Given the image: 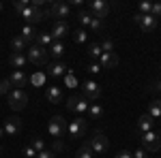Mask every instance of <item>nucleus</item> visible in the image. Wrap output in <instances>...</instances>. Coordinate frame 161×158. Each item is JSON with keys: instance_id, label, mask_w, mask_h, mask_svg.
<instances>
[{"instance_id": "obj_1", "label": "nucleus", "mask_w": 161, "mask_h": 158, "mask_svg": "<svg viewBox=\"0 0 161 158\" xmlns=\"http://www.w3.org/2000/svg\"><path fill=\"white\" fill-rule=\"evenodd\" d=\"M26 58H28V62H32V64H37V66H43V64L47 62V58H50V54H47V49H45V47H41V45H37V43H32V45L28 47Z\"/></svg>"}, {"instance_id": "obj_2", "label": "nucleus", "mask_w": 161, "mask_h": 158, "mask_svg": "<svg viewBox=\"0 0 161 158\" xmlns=\"http://www.w3.org/2000/svg\"><path fill=\"white\" fill-rule=\"evenodd\" d=\"M67 120L62 118V115H54L50 120V124H47V133L54 137V139H60V137H64L67 135Z\"/></svg>"}, {"instance_id": "obj_3", "label": "nucleus", "mask_w": 161, "mask_h": 158, "mask_svg": "<svg viewBox=\"0 0 161 158\" xmlns=\"http://www.w3.org/2000/svg\"><path fill=\"white\" fill-rule=\"evenodd\" d=\"M28 105V94H26L24 90H15L13 88L11 92H9V107L13 111H22Z\"/></svg>"}, {"instance_id": "obj_4", "label": "nucleus", "mask_w": 161, "mask_h": 158, "mask_svg": "<svg viewBox=\"0 0 161 158\" xmlns=\"http://www.w3.org/2000/svg\"><path fill=\"white\" fill-rule=\"evenodd\" d=\"M50 17H56V22H64V17H71V7H69V2H54L50 9Z\"/></svg>"}, {"instance_id": "obj_5", "label": "nucleus", "mask_w": 161, "mask_h": 158, "mask_svg": "<svg viewBox=\"0 0 161 158\" xmlns=\"http://www.w3.org/2000/svg\"><path fill=\"white\" fill-rule=\"evenodd\" d=\"M88 143H90V147H92V152H95V154H105V152H108V147H110L108 137L101 133V130H95L92 139H90Z\"/></svg>"}, {"instance_id": "obj_6", "label": "nucleus", "mask_w": 161, "mask_h": 158, "mask_svg": "<svg viewBox=\"0 0 161 158\" xmlns=\"http://www.w3.org/2000/svg\"><path fill=\"white\" fill-rule=\"evenodd\" d=\"M142 147L146 150V152H157L161 147V139H159V133H153V130H148V133H144L142 137Z\"/></svg>"}, {"instance_id": "obj_7", "label": "nucleus", "mask_w": 161, "mask_h": 158, "mask_svg": "<svg viewBox=\"0 0 161 158\" xmlns=\"http://www.w3.org/2000/svg\"><path fill=\"white\" fill-rule=\"evenodd\" d=\"M88 13H90L92 17H97V19L103 22V19L108 17V13H110V4H108L105 0H95V2H90Z\"/></svg>"}, {"instance_id": "obj_8", "label": "nucleus", "mask_w": 161, "mask_h": 158, "mask_svg": "<svg viewBox=\"0 0 161 158\" xmlns=\"http://www.w3.org/2000/svg\"><path fill=\"white\" fill-rule=\"evenodd\" d=\"M67 109L73 111V113H77V115H84L88 111V103L84 96H69V100H67Z\"/></svg>"}, {"instance_id": "obj_9", "label": "nucleus", "mask_w": 161, "mask_h": 158, "mask_svg": "<svg viewBox=\"0 0 161 158\" xmlns=\"http://www.w3.org/2000/svg\"><path fill=\"white\" fill-rule=\"evenodd\" d=\"M67 133L71 139H77V137H82V135L86 133V120H84V115H77L69 126H67Z\"/></svg>"}, {"instance_id": "obj_10", "label": "nucleus", "mask_w": 161, "mask_h": 158, "mask_svg": "<svg viewBox=\"0 0 161 158\" xmlns=\"http://www.w3.org/2000/svg\"><path fill=\"white\" fill-rule=\"evenodd\" d=\"M133 22L142 28V32H153V30L157 28V19H155L153 15H140V13H136Z\"/></svg>"}, {"instance_id": "obj_11", "label": "nucleus", "mask_w": 161, "mask_h": 158, "mask_svg": "<svg viewBox=\"0 0 161 158\" xmlns=\"http://www.w3.org/2000/svg\"><path fill=\"white\" fill-rule=\"evenodd\" d=\"M82 92H84V98H90V100H99L101 96V88L97 81H92V79H88L82 84Z\"/></svg>"}, {"instance_id": "obj_12", "label": "nucleus", "mask_w": 161, "mask_h": 158, "mask_svg": "<svg viewBox=\"0 0 161 158\" xmlns=\"http://www.w3.org/2000/svg\"><path fill=\"white\" fill-rule=\"evenodd\" d=\"M4 135H9V137H15V135L22 130V120L19 118H15V115H11V118H7L4 120Z\"/></svg>"}, {"instance_id": "obj_13", "label": "nucleus", "mask_w": 161, "mask_h": 158, "mask_svg": "<svg viewBox=\"0 0 161 158\" xmlns=\"http://www.w3.org/2000/svg\"><path fill=\"white\" fill-rule=\"evenodd\" d=\"M69 32H71V28H69V24H67V22H56L50 34H52V38H54V41H60V38H64Z\"/></svg>"}, {"instance_id": "obj_14", "label": "nucleus", "mask_w": 161, "mask_h": 158, "mask_svg": "<svg viewBox=\"0 0 161 158\" xmlns=\"http://www.w3.org/2000/svg\"><path fill=\"white\" fill-rule=\"evenodd\" d=\"M99 66L101 69H114V66H118V56L112 51V54H101L99 60Z\"/></svg>"}, {"instance_id": "obj_15", "label": "nucleus", "mask_w": 161, "mask_h": 158, "mask_svg": "<svg viewBox=\"0 0 161 158\" xmlns=\"http://www.w3.org/2000/svg\"><path fill=\"white\" fill-rule=\"evenodd\" d=\"M153 118H150L148 113H144L140 120H137V128H136V133L137 135H144V133H148V130H153Z\"/></svg>"}, {"instance_id": "obj_16", "label": "nucleus", "mask_w": 161, "mask_h": 158, "mask_svg": "<svg viewBox=\"0 0 161 158\" xmlns=\"http://www.w3.org/2000/svg\"><path fill=\"white\" fill-rule=\"evenodd\" d=\"M9 64H11L13 69H17V71H22L26 64H28V58H26L24 54H17V51H13L11 56H9Z\"/></svg>"}, {"instance_id": "obj_17", "label": "nucleus", "mask_w": 161, "mask_h": 158, "mask_svg": "<svg viewBox=\"0 0 161 158\" xmlns=\"http://www.w3.org/2000/svg\"><path fill=\"white\" fill-rule=\"evenodd\" d=\"M45 96H47V100H50L52 105H58V103L62 100V90L58 88V85H47Z\"/></svg>"}, {"instance_id": "obj_18", "label": "nucleus", "mask_w": 161, "mask_h": 158, "mask_svg": "<svg viewBox=\"0 0 161 158\" xmlns=\"http://www.w3.org/2000/svg\"><path fill=\"white\" fill-rule=\"evenodd\" d=\"M9 81H11V85H15V90H22V85L28 84V75H26L24 71H15V73L9 77Z\"/></svg>"}, {"instance_id": "obj_19", "label": "nucleus", "mask_w": 161, "mask_h": 158, "mask_svg": "<svg viewBox=\"0 0 161 158\" xmlns=\"http://www.w3.org/2000/svg\"><path fill=\"white\" fill-rule=\"evenodd\" d=\"M67 69H69V66H67L64 62H52L50 69H47V75H50V77H60V75L67 73Z\"/></svg>"}, {"instance_id": "obj_20", "label": "nucleus", "mask_w": 161, "mask_h": 158, "mask_svg": "<svg viewBox=\"0 0 161 158\" xmlns=\"http://www.w3.org/2000/svg\"><path fill=\"white\" fill-rule=\"evenodd\" d=\"M47 54H52V58H62L64 56V43L62 41H54L47 49Z\"/></svg>"}, {"instance_id": "obj_21", "label": "nucleus", "mask_w": 161, "mask_h": 158, "mask_svg": "<svg viewBox=\"0 0 161 158\" xmlns=\"http://www.w3.org/2000/svg\"><path fill=\"white\" fill-rule=\"evenodd\" d=\"M35 43L37 45H41V47H50L52 43H54V38H52V34L50 32H37V38H35Z\"/></svg>"}, {"instance_id": "obj_22", "label": "nucleus", "mask_w": 161, "mask_h": 158, "mask_svg": "<svg viewBox=\"0 0 161 158\" xmlns=\"http://www.w3.org/2000/svg\"><path fill=\"white\" fill-rule=\"evenodd\" d=\"M19 37L24 38L26 43H32V41L37 38V32H35V26H28V24H26L24 28H22V34H19Z\"/></svg>"}, {"instance_id": "obj_23", "label": "nucleus", "mask_w": 161, "mask_h": 158, "mask_svg": "<svg viewBox=\"0 0 161 158\" xmlns=\"http://www.w3.org/2000/svg\"><path fill=\"white\" fill-rule=\"evenodd\" d=\"M11 47H13V51H17V54H22L26 47H30V43H26L22 37H13L11 38Z\"/></svg>"}, {"instance_id": "obj_24", "label": "nucleus", "mask_w": 161, "mask_h": 158, "mask_svg": "<svg viewBox=\"0 0 161 158\" xmlns=\"http://www.w3.org/2000/svg\"><path fill=\"white\" fill-rule=\"evenodd\" d=\"M148 115L153 120H161V100H153L148 105Z\"/></svg>"}, {"instance_id": "obj_25", "label": "nucleus", "mask_w": 161, "mask_h": 158, "mask_svg": "<svg viewBox=\"0 0 161 158\" xmlns=\"http://www.w3.org/2000/svg\"><path fill=\"white\" fill-rule=\"evenodd\" d=\"M101 54H103V51H101V47H99V43H92V45H88V58H90V60H99L101 58Z\"/></svg>"}, {"instance_id": "obj_26", "label": "nucleus", "mask_w": 161, "mask_h": 158, "mask_svg": "<svg viewBox=\"0 0 161 158\" xmlns=\"http://www.w3.org/2000/svg\"><path fill=\"white\" fill-rule=\"evenodd\" d=\"M95 154H92V147H90V143H84V145L77 150V154H75V158H92Z\"/></svg>"}, {"instance_id": "obj_27", "label": "nucleus", "mask_w": 161, "mask_h": 158, "mask_svg": "<svg viewBox=\"0 0 161 158\" xmlns=\"http://www.w3.org/2000/svg\"><path fill=\"white\" fill-rule=\"evenodd\" d=\"M101 113H103V107H101L99 103H95V105H88V115H90L92 120H99Z\"/></svg>"}, {"instance_id": "obj_28", "label": "nucleus", "mask_w": 161, "mask_h": 158, "mask_svg": "<svg viewBox=\"0 0 161 158\" xmlns=\"http://www.w3.org/2000/svg\"><path fill=\"white\" fill-rule=\"evenodd\" d=\"M77 22H80L82 26H90V22H92V15H90L88 11H80V13H77Z\"/></svg>"}, {"instance_id": "obj_29", "label": "nucleus", "mask_w": 161, "mask_h": 158, "mask_svg": "<svg viewBox=\"0 0 161 158\" xmlns=\"http://www.w3.org/2000/svg\"><path fill=\"white\" fill-rule=\"evenodd\" d=\"M99 47H101L103 54H112V51H114V41H112V38H103L99 43Z\"/></svg>"}, {"instance_id": "obj_30", "label": "nucleus", "mask_w": 161, "mask_h": 158, "mask_svg": "<svg viewBox=\"0 0 161 158\" xmlns=\"http://www.w3.org/2000/svg\"><path fill=\"white\" fill-rule=\"evenodd\" d=\"M26 7H30V2H28V0H13V9H15L17 13H22Z\"/></svg>"}, {"instance_id": "obj_31", "label": "nucleus", "mask_w": 161, "mask_h": 158, "mask_svg": "<svg viewBox=\"0 0 161 158\" xmlns=\"http://www.w3.org/2000/svg\"><path fill=\"white\" fill-rule=\"evenodd\" d=\"M30 145L35 147V152H37V154H39V152H45V141H43V139H39V137H37V139H32V143H30Z\"/></svg>"}, {"instance_id": "obj_32", "label": "nucleus", "mask_w": 161, "mask_h": 158, "mask_svg": "<svg viewBox=\"0 0 161 158\" xmlns=\"http://www.w3.org/2000/svg\"><path fill=\"white\" fill-rule=\"evenodd\" d=\"M86 30H82V28H80V30H75L73 32V38H75V43H86Z\"/></svg>"}, {"instance_id": "obj_33", "label": "nucleus", "mask_w": 161, "mask_h": 158, "mask_svg": "<svg viewBox=\"0 0 161 158\" xmlns=\"http://www.w3.org/2000/svg\"><path fill=\"white\" fill-rule=\"evenodd\" d=\"M92 32H101L103 30V22L101 19H97V17H92V22H90V26H88Z\"/></svg>"}, {"instance_id": "obj_34", "label": "nucleus", "mask_w": 161, "mask_h": 158, "mask_svg": "<svg viewBox=\"0 0 161 158\" xmlns=\"http://www.w3.org/2000/svg\"><path fill=\"white\" fill-rule=\"evenodd\" d=\"M11 90H13V85H11L9 79H2V81H0V94H9Z\"/></svg>"}, {"instance_id": "obj_35", "label": "nucleus", "mask_w": 161, "mask_h": 158, "mask_svg": "<svg viewBox=\"0 0 161 158\" xmlns=\"http://www.w3.org/2000/svg\"><path fill=\"white\" fill-rule=\"evenodd\" d=\"M150 7H153V4H150V2H142V4H140V7H137V9H140V15H150Z\"/></svg>"}, {"instance_id": "obj_36", "label": "nucleus", "mask_w": 161, "mask_h": 158, "mask_svg": "<svg viewBox=\"0 0 161 158\" xmlns=\"http://www.w3.org/2000/svg\"><path fill=\"white\" fill-rule=\"evenodd\" d=\"M150 15L157 19V17H161V2H155L153 7H150Z\"/></svg>"}, {"instance_id": "obj_37", "label": "nucleus", "mask_w": 161, "mask_h": 158, "mask_svg": "<svg viewBox=\"0 0 161 158\" xmlns=\"http://www.w3.org/2000/svg\"><path fill=\"white\" fill-rule=\"evenodd\" d=\"M131 156H133V158H148V152H146L144 147H140V150H136Z\"/></svg>"}, {"instance_id": "obj_38", "label": "nucleus", "mask_w": 161, "mask_h": 158, "mask_svg": "<svg viewBox=\"0 0 161 158\" xmlns=\"http://www.w3.org/2000/svg\"><path fill=\"white\" fill-rule=\"evenodd\" d=\"M24 156H26V158H37V152H35V147H32V145L24 147Z\"/></svg>"}, {"instance_id": "obj_39", "label": "nucleus", "mask_w": 161, "mask_h": 158, "mask_svg": "<svg viewBox=\"0 0 161 158\" xmlns=\"http://www.w3.org/2000/svg\"><path fill=\"white\" fill-rule=\"evenodd\" d=\"M101 71V66H99V62H92V64H88V73H92V75H97Z\"/></svg>"}, {"instance_id": "obj_40", "label": "nucleus", "mask_w": 161, "mask_h": 158, "mask_svg": "<svg viewBox=\"0 0 161 158\" xmlns=\"http://www.w3.org/2000/svg\"><path fill=\"white\" fill-rule=\"evenodd\" d=\"M37 158H56V154H54L52 150H45V152H39Z\"/></svg>"}, {"instance_id": "obj_41", "label": "nucleus", "mask_w": 161, "mask_h": 158, "mask_svg": "<svg viewBox=\"0 0 161 158\" xmlns=\"http://www.w3.org/2000/svg\"><path fill=\"white\" fill-rule=\"evenodd\" d=\"M150 90H153V92H161V79L153 81V84H150Z\"/></svg>"}, {"instance_id": "obj_42", "label": "nucleus", "mask_w": 161, "mask_h": 158, "mask_svg": "<svg viewBox=\"0 0 161 158\" xmlns=\"http://www.w3.org/2000/svg\"><path fill=\"white\" fill-rule=\"evenodd\" d=\"M116 158H133V156H131V152H129V150H120V152L116 154Z\"/></svg>"}, {"instance_id": "obj_43", "label": "nucleus", "mask_w": 161, "mask_h": 158, "mask_svg": "<svg viewBox=\"0 0 161 158\" xmlns=\"http://www.w3.org/2000/svg\"><path fill=\"white\" fill-rule=\"evenodd\" d=\"M62 150H64V145H62V141L58 139V141L54 143V152H62Z\"/></svg>"}, {"instance_id": "obj_44", "label": "nucleus", "mask_w": 161, "mask_h": 158, "mask_svg": "<svg viewBox=\"0 0 161 158\" xmlns=\"http://www.w3.org/2000/svg\"><path fill=\"white\" fill-rule=\"evenodd\" d=\"M69 7H82V0H71Z\"/></svg>"}, {"instance_id": "obj_45", "label": "nucleus", "mask_w": 161, "mask_h": 158, "mask_svg": "<svg viewBox=\"0 0 161 158\" xmlns=\"http://www.w3.org/2000/svg\"><path fill=\"white\" fill-rule=\"evenodd\" d=\"M2 137H4V128L0 126V139H2Z\"/></svg>"}, {"instance_id": "obj_46", "label": "nucleus", "mask_w": 161, "mask_h": 158, "mask_svg": "<svg viewBox=\"0 0 161 158\" xmlns=\"http://www.w3.org/2000/svg\"><path fill=\"white\" fill-rule=\"evenodd\" d=\"M0 11H2V2H0Z\"/></svg>"}, {"instance_id": "obj_47", "label": "nucleus", "mask_w": 161, "mask_h": 158, "mask_svg": "<svg viewBox=\"0 0 161 158\" xmlns=\"http://www.w3.org/2000/svg\"><path fill=\"white\" fill-rule=\"evenodd\" d=\"M0 154H2V145H0Z\"/></svg>"}, {"instance_id": "obj_48", "label": "nucleus", "mask_w": 161, "mask_h": 158, "mask_svg": "<svg viewBox=\"0 0 161 158\" xmlns=\"http://www.w3.org/2000/svg\"><path fill=\"white\" fill-rule=\"evenodd\" d=\"M159 139H161V130H159Z\"/></svg>"}]
</instances>
